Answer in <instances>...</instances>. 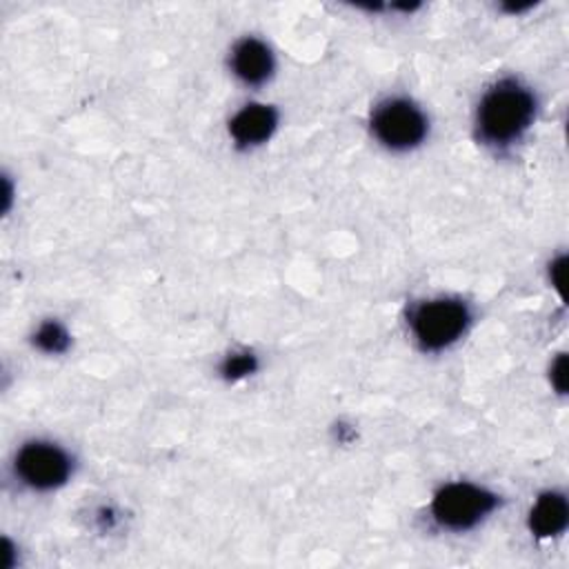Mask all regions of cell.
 Listing matches in <instances>:
<instances>
[{
    "label": "cell",
    "instance_id": "6da1fadb",
    "mask_svg": "<svg viewBox=\"0 0 569 569\" xmlns=\"http://www.w3.org/2000/svg\"><path fill=\"white\" fill-rule=\"evenodd\" d=\"M536 98L529 87L518 80L496 82L480 100L476 129L480 140L493 147H505L516 142L533 122Z\"/></svg>",
    "mask_w": 569,
    "mask_h": 569
},
{
    "label": "cell",
    "instance_id": "7a4b0ae2",
    "mask_svg": "<svg viewBox=\"0 0 569 569\" xmlns=\"http://www.w3.org/2000/svg\"><path fill=\"white\" fill-rule=\"evenodd\" d=\"M409 325L425 349H445L465 333L469 325V309L456 298L427 300L411 311Z\"/></svg>",
    "mask_w": 569,
    "mask_h": 569
},
{
    "label": "cell",
    "instance_id": "3957f363",
    "mask_svg": "<svg viewBox=\"0 0 569 569\" xmlns=\"http://www.w3.org/2000/svg\"><path fill=\"white\" fill-rule=\"evenodd\" d=\"M496 505V493L471 482H451L433 496L431 513L445 529L465 531L487 518Z\"/></svg>",
    "mask_w": 569,
    "mask_h": 569
},
{
    "label": "cell",
    "instance_id": "277c9868",
    "mask_svg": "<svg viewBox=\"0 0 569 569\" xmlns=\"http://www.w3.org/2000/svg\"><path fill=\"white\" fill-rule=\"evenodd\" d=\"M427 116L407 98L382 100L371 113L373 136L393 151H407L427 136Z\"/></svg>",
    "mask_w": 569,
    "mask_h": 569
},
{
    "label": "cell",
    "instance_id": "5b68a950",
    "mask_svg": "<svg viewBox=\"0 0 569 569\" xmlns=\"http://www.w3.org/2000/svg\"><path fill=\"white\" fill-rule=\"evenodd\" d=\"M16 473L33 489H53L69 478L71 458L53 442H27L16 456Z\"/></svg>",
    "mask_w": 569,
    "mask_h": 569
},
{
    "label": "cell",
    "instance_id": "8992f818",
    "mask_svg": "<svg viewBox=\"0 0 569 569\" xmlns=\"http://www.w3.org/2000/svg\"><path fill=\"white\" fill-rule=\"evenodd\" d=\"M278 124V113L267 104H247L229 122L233 140L242 147H256L271 138Z\"/></svg>",
    "mask_w": 569,
    "mask_h": 569
},
{
    "label": "cell",
    "instance_id": "52a82bcc",
    "mask_svg": "<svg viewBox=\"0 0 569 569\" xmlns=\"http://www.w3.org/2000/svg\"><path fill=\"white\" fill-rule=\"evenodd\" d=\"M231 69L244 84L264 82L273 71L269 47L256 38L240 40L231 51Z\"/></svg>",
    "mask_w": 569,
    "mask_h": 569
},
{
    "label": "cell",
    "instance_id": "ba28073f",
    "mask_svg": "<svg viewBox=\"0 0 569 569\" xmlns=\"http://www.w3.org/2000/svg\"><path fill=\"white\" fill-rule=\"evenodd\" d=\"M569 520V505L560 491L542 493L529 511V529L538 538H551L565 531Z\"/></svg>",
    "mask_w": 569,
    "mask_h": 569
},
{
    "label": "cell",
    "instance_id": "9c48e42d",
    "mask_svg": "<svg viewBox=\"0 0 569 569\" xmlns=\"http://www.w3.org/2000/svg\"><path fill=\"white\" fill-rule=\"evenodd\" d=\"M36 340H38V345H40L42 349L53 351V353L62 351V349L69 345V338H67L64 329H62L58 322H47V325H42L40 331H38V336H36Z\"/></svg>",
    "mask_w": 569,
    "mask_h": 569
},
{
    "label": "cell",
    "instance_id": "30bf717a",
    "mask_svg": "<svg viewBox=\"0 0 569 569\" xmlns=\"http://www.w3.org/2000/svg\"><path fill=\"white\" fill-rule=\"evenodd\" d=\"M256 369V358L251 353H236V356H229L224 360V367L222 371L227 373V378H242L247 373H251Z\"/></svg>",
    "mask_w": 569,
    "mask_h": 569
},
{
    "label": "cell",
    "instance_id": "8fae6325",
    "mask_svg": "<svg viewBox=\"0 0 569 569\" xmlns=\"http://www.w3.org/2000/svg\"><path fill=\"white\" fill-rule=\"evenodd\" d=\"M551 385L560 393H565V389H567V358H565V353H560L556 358V362L551 365Z\"/></svg>",
    "mask_w": 569,
    "mask_h": 569
},
{
    "label": "cell",
    "instance_id": "7c38bea8",
    "mask_svg": "<svg viewBox=\"0 0 569 569\" xmlns=\"http://www.w3.org/2000/svg\"><path fill=\"white\" fill-rule=\"evenodd\" d=\"M551 280H553V287L562 293V282H565V258H558L553 264H551Z\"/></svg>",
    "mask_w": 569,
    "mask_h": 569
}]
</instances>
